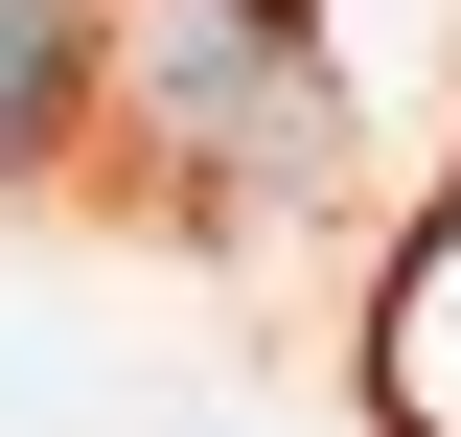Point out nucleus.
<instances>
[{
    "label": "nucleus",
    "mask_w": 461,
    "mask_h": 437,
    "mask_svg": "<svg viewBox=\"0 0 461 437\" xmlns=\"http://www.w3.org/2000/svg\"><path fill=\"white\" fill-rule=\"evenodd\" d=\"M93 93H139L185 184H323V47H300V0H139L93 23Z\"/></svg>",
    "instance_id": "obj_1"
},
{
    "label": "nucleus",
    "mask_w": 461,
    "mask_h": 437,
    "mask_svg": "<svg viewBox=\"0 0 461 437\" xmlns=\"http://www.w3.org/2000/svg\"><path fill=\"white\" fill-rule=\"evenodd\" d=\"M93 115V0H0V184Z\"/></svg>",
    "instance_id": "obj_2"
}]
</instances>
